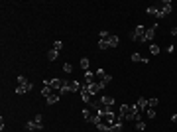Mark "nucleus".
<instances>
[{
  "label": "nucleus",
  "mask_w": 177,
  "mask_h": 132,
  "mask_svg": "<svg viewBox=\"0 0 177 132\" xmlns=\"http://www.w3.org/2000/svg\"><path fill=\"white\" fill-rule=\"evenodd\" d=\"M130 59L134 61V63H140V61H144V63H150V59H148V57H144V55H140V53H132L130 55Z\"/></svg>",
  "instance_id": "8"
},
{
  "label": "nucleus",
  "mask_w": 177,
  "mask_h": 132,
  "mask_svg": "<svg viewBox=\"0 0 177 132\" xmlns=\"http://www.w3.org/2000/svg\"><path fill=\"white\" fill-rule=\"evenodd\" d=\"M156 30H157V22H154V24H151V28H146L144 40L146 41H151V40H154V36H156Z\"/></svg>",
  "instance_id": "2"
},
{
  "label": "nucleus",
  "mask_w": 177,
  "mask_h": 132,
  "mask_svg": "<svg viewBox=\"0 0 177 132\" xmlns=\"http://www.w3.org/2000/svg\"><path fill=\"white\" fill-rule=\"evenodd\" d=\"M63 71H65L67 75H69V73H73V65H71V63H65V65H63Z\"/></svg>",
  "instance_id": "27"
},
{
  "label": "nucleus",
  "mask_w": 177,
  "mask_h": 132,
  "mask_svg": "<svg viewBox=\"0 0 177 132\" xmlns=\"http://www.w3.org/2000/svg\"><path fill=\"white\" fill-rule=\"evenodd\" d=\"M136 106H138V111H140V112L146 111V108H148V101H146L144 97H140V99H138V103H136Z\"/></svg>",
  "instance_id": "9"
},
{
  "label": "nucleus",
  "mask_w": 177,
  "mask_h": 132,
  "mask_svg": "<svg viewBox=\"0 0 177 132\" xmlns=\"http://www.w3.org/2000/svg\"><path fill=\"white\" fill-rule=\"evenodd\" d=\"M89 65H91V61L87 57H81V69H89Z\"/></svg>",
  "instance_id": "21"
},
{
  "label": "nucleus",
  "mask_w": 177,
  "mask_h": 132,
  "mask_svg": "<svg viewBox=\"0 0 177 132\" xmlns=\"http://www.w3.org/2000/svg\"><path fill=\"white\" fill-rule=\"evenodd\" d=\"M157 105H159V99H156V97H151V99H148V106H150V108H156Z\"/></svg>",
  "instance_id": "17"
},
{
  "label": "nucleus",
  "mask_w": 177,
  "mask_h": 132,
  "mask_svg": "<svg viewBox=\"0 0 177 132\" xmlns=\"http://www.w3.org/2000/svg\"><path fill=\"white\" fill-rule=\"evenodd\" d=\"M136 132H138V130H136Z\"/></svg>",
  "instance_id": "33"
},
{
  "label": "nucleus",
  "mask_w": 177,
  "mask_h": 132,
  "mask_svg": "<svg viewBox=\"0 0 177 132\" xmlns=\"http://www.w3.org/2000/svg\"><path fill=\"white\" fill-rule=\"evenodd\" d=\"M59 101V93H53L51 97H49V99H47V105L51 106V105H55V103H57Z\"/></svg>",
  "instance_id": "16"
},
{
  "label": "nucleus",
  "mask_w": 177,
  "mask_h": 132,
  "mask_svg": "<svg viewBox=\"0 0 177 132\" xmlns=\"http://www.w3.org/2000/svg\"><path fill=\"white\" fill-rule=\"evenodd\" d=\"M89 87V91H91V95H97L98 91H102V89H104V83H102V81H95V83H91V85H87Z\"/></svg>",
  "instance_id": "3"
},
{
  "label": "nucleus",
  "mask_w": 177,
  "mask_h": 132,
  "mask_svg": "<svg viewBox=\"0 0 177 132\" xmlns=\"http://www.w3.org/2000/svg\"><path fill=\"white\" fill-rule=\"evenodd\" d=\"M36 124H38L39 130L43 128V118H41V114H36Z\"/></svg>",
  "instance_id": "22"
},
{
  "label": "nucleus",
  "mask_w": 177,
  "mask_h": 132,
  "mask_svg": "<svg viewBox=\"0 0 177 132\" xmlns=\"http://www.w3.org/2000/svg\"><path fill=\"white\" fill-rule=\"evenodd\" d=\"M47 57H49V61H55L59 57V51H55V49H51V51L47 53Z\"/></svg>",
  "instance_id": "20"
},
{
  "label": "nucleus",
  "mask_w": 177,
  "mask_h": 132,
  "mask_svg": "<svg viewBox=\"0 0 177 132\" xmlns=\"http://www.w3.org/2000/svg\"><path fill=\"white\" fill-rule=\"evenodd\" d=\"M26 83H30V81H28L24 75H18V85H26Z\"/></svg>",
  "instance_id": "28"
},
{
  "label": "nucleus",
  "mask_w": 177,
  "mask_h": 132,
  "mask_svg": "<svg viewBox=\"0 0 177 132\" xmlns=\"http://www.w3.org/2000/svg\"><path fill=\"white\" fill-rule=\"evenodd\" d=\"M120 116L124 120L130 118V105H120Z\"/></svg>",
  "instance_id": "7"
},
{
  "label": "nucleus",
  "mask_w": 177,
  "mask_h": 132,
  "mask_svg": "<svg viewBox=\"0 0 177 132\" xmlns=\"http://www.w3.org/2000/svg\"><path fill=\"white\" fill-rule=\"evenodd\" d=\"M79 95H81V99H83V103H87V105H89V103H91V91H89V87L87 85H83L81 87V91H79Z\"/></svg>",
  "instance_id": "5"
},
{
  "label": "nucleus",
  "mask_w": 177,
  "mask_h": 132,
  "mask_svg": "<svg viewBox=\"0 0 177 132\" xmlns=\"http://www.w3.org/2000/svg\"><path fill=\"white\" fill-rule=\"evenodd\" d=\"M98 49H108V40H98Z\"/></svg>",
  "instance_id": "23"
},
{
  "label": "nucleus",
  "mask_w": 177,
  "mask_h": 132,
  "mask_svg": "<svg viewBox=\"0 0 177 132\" xmlns=\"http://www.w3.org/2000/svg\"><path fill=\"white\" fill-rule=\"evenodd\" d=\"M150 53H151V55H157V53H159V46L151 44V46H150Z\"/></svg>",
  "instance_id": "24"
},
{
  "label": "nucleus",
  "mask_w": 177,
  "mask_h": 132,
  "mask_svg": "<svg viewBox=\"0 0 177 132\" xmlns=\"http://www.w3.org/2000/svg\"><path fill=\"white\" fill-rule=\"evenodd\" d=\"M171 122H173V124H177V114H173V116H171Z\"/></svg>",
  "instance_id": "31"
},
{
  "label": "nucleus",
  "mask_w": 177,
  "mask_h": 132,
  "mask_svg": "<svg viewBox=\"0 0 177 132\" xmlns=\"http://www.w3.org/2000/svg\"><path fill=\"white\" fill-rule=\"evenodd\" d=\"M95 75H97V73H92V71H85V81H87V85L95 83Z\"/></svg>",
  "instance_id": "11"
},
{
  "label": "nucleus",
  "mask_w": 177,
  "mask_h": 132,
  "mask_svg": "<svg viewBox=\"0 0 177 132\" xmlns=\"http://www.w3.org/2000/svg\"><path fill=\"white\" fill-rule=\"evenodd\" d=\"M26 130H30V132L39 130V128H38V124H36V120H30V122H26Z\"/></svg>",
  "instance_id": "14"
},
{
  "label": "nucleus",
  "mask_w": 177,
  "mask_h": 132,
  "mask_svg": "<svg viewBox=\"0 0 177 132\" xmlns=\"http://www.w3.org/2000/svg\"><path fill=\"white\" fill-rule=\"evenodd\" d=\"M43 85H47V87H51V89H53V91H61V87H63V85H65V81H61V79H51V81H43Z\"/></svg>",
  "instance_id": "1"
},
{
  "label": "nucleus",
  "mask_w": 177,
  "mask_h": 132,
  "mask_svg": "<svg viewBox=\"0 0 177 132\" xmlns=\"http://www.w3.org/2000/svg\"><path fill=\"white\" fill-rule=\"evenodd\" d=\"M32 89H33L32 83H26V85H18L16 87V93H18V95H26V93H30Z\"/></svg>",
  "instance_id": "6"
},
{
  "label": "nucleus",
  "mask_w": 177,
  "mask_h": 132,
  "mask_svg": "<svg viewBox=\"0 0 177 132\" xmlns=\"http://www.w3.org/2000/svg\"><path fill=\"white\" fill-rule=\"evenodd\" d=\"M53 93H55V91H53L51 87H47V85L43 87V89H41V95H43V97H45V99H49V97H51Z\"/></svg>",
  "instance_id": "12"
},
{
  "label": "nucleus",
  "mask_w": 177,
  "mask_h": 132,
  "mask_svg": "<svg viewBox=\"0 0 177 132\" xmlns=\"http://www.w3.org/2000/svg\"><path fill=\"white\" fill-rule=\"evenodd\" d=\"M148 118H156V108H150L148 106Z\"/></svg>",
  "instance_id": "29"
},
{
  "label": "nucleus",
  "mask_w": 177,
  "mask_h": 132,
  "mask_svg": "<svg viewBox=\"0 0 177 132\" xmlns=\"http://www.w3.org/2000/svg\"><path fill=\"white\" fill-rule=\"evenodd\" d=\"M97 75H98V77H100V79H102V77H104L106 73H104V69H97Z\"/></svg>",
  "instance_id": "30"
},
{
  "label": "nucleus",
  "mask_w": 177,
  "mask_h": 132,
  "mask_svg": "<svg viewBox=\"0 0 177 132\" xmlns=\"http://www.w3.org/2000/svg\"><path fill=\"white\" fill-rule=\"evenodd\" d=\"M108 38H110V34L106 32V30H102V32L98 34V40H108Z\"/></svg>",
  "instance_id": "26"
},
{
  "label": "nucleus",
  "mask_w": 177,
  "mask_h": 132,
  "mask_svg": "<svg viewBox=\"0 0 177 132\" xmlns=\"http://www.w3.org/2000/svg\"><path fill=\"white\" fill-rule=\"evenodd\" d=\"M91 116H92V112L89 111V108H83V118H85V120H91Z\"/></svg>",
  "instance_id": "25"
},
{
  "label": "nucleus",
  "mask_w": 177,
  "mask_h": 132,
  "mask_svg": "<svg viewBox=\"0 0 177 132\" xmlns=\"http://www.w3.org/2000/svg\"><path fill=\"white\" fill-rule=\"evenodd\" d=\"M51 49H55V51H61V49H63V41H61V40L53 41V47H51Z\"/></svg>",
  "instance_id": "18"
},
{
  "label": "nucleus",
  "mask_w": 177,
  "mask_h": 132,
  "mask_svg": "<svg viewBox=\"0 0 177 132\" xmlns=\"http://www.w3.org/2000/svg\"><path fill=\"white\" fill-rule=\"evenodd\" d=\"M100 103H102V105H104V106H112V105H114V99L106 95V97H102V99H100Z\"/></svg>",
  "instance_id": "13"
},
{
  "label": "nucleus",
  "mask_w": 177,
  "mask_h": 132,
  "mask_svg": "<svg viewBox=\"0 0 177 132\" xmlns=\"http://www.w3.org/2000/svg\"><path fill=\"white\" fill-rule=\"evenodd\" d=\"M136 130L138 132H144L146 130V122H144V120H138V122H136Z\"/></svg>",
  "instance_id": "19"
},
{
  "label": "nucleus",
  "mask_w": 177,
  "mask_h": 132,
  "mask_svg": "<svg viewBox=\"0 0 177 132\" xmlns=\"http://www.w3.org/2000/svg\"><path fill=\"white\" fill-rule=\"evenodd\" d=\"M159 14H161V18L171 14V0H163V2H161V6H159Z\"/></svg>",
  "instance_id": "4"
},
{
  "label": "nucleus",
  "mask_w": 177,
  "mask_h": 132,
  "mask_svg": "<svg viewBox=\"0 0 177 132\" xmlns=\"http://www.w3.org/2000/svg\"><path fill=\"white\" fill-rule=\"evenodd\" d=\"M171 36H177V28H173V30H171Z\"/></svg>",
  "instance_id": "32"
},
{
  "label": "nucleus",
  "mask_w": 177,
  "mask_h": 132,
  "mask_svg": "<svg viewBox=\"0 0 177 132\" xmlns=\"http://www.w3.org/2000/svg\"><path fill=\"white\" fill-rule=\"evenodd\" d=\"M118 36H110V38H108V47H116L118 46Z\"/></svg>",
  "instance_id": "15"
},
{
  "label": "nucleus",
  "mask_w": 177,
  "mask_h": 132,
  "mask_svg": "<svg viewBox=\"0 0 177 132\" xmlns=\"http://www.w3.org/2000/svg\"><path fill=\"white\" fill-rule=\"evenodd\" d=\"M146 12L150 14V16H154V18H157V20L161 18V14H159V10H157V8H154V6H150L148 10H146Z\"/></svg>",
  "instance_id": "10"
}]
</instances>
